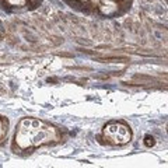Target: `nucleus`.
<instances>
[{
	"label": "nucleus",
	"mask_w": 168,
	"mask_h": 168,
	"mask_svg": "<svg viewBox=\"0 0 168 168\" xmlns=\"http://www.w3.org/2000/svg\"><path fill=\"white\" fill-rule=\"evenodd\" d=\"M97 60L98 62H106V63H112V62L126 63L129 62V57L127 56H98Z\"/></svg>",
	"instance_id": "f257e3e1"
},
{
	"label": "nucleus",
	"mask_w": 168,
	"mask_h": 168,
	"mask_svg": "<svg viewBox=\"0 0 168 168\" xmlns=\"http://www.w3.org/2000/svg\"><path fill=\"white\" fill-rule=\"evenodd\" d=\"M146 144L147 146H153V144H154V139L150 137V136H147L146 137Z\"/></svg>",
	"instance_id": "f03ea898"
}]
</instances>
